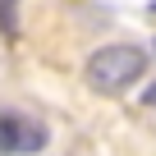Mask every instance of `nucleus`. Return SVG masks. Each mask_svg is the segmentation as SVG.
<instances>
[{
  "mask_svg": "<svg viewBox=\"0 0 156 156\" xmlns=\"http://www.w3.org/2000/svg\"><path fill=\"white\" fill-rule=\"evenodd\" d=\"M142 73H147V51L133 46V41L101 46V51H92V60H87V83H92L97 92H106V97L133 87Z\"/></svg>",
  "mask_w": 156,
  "mask_h": 156,
  "instance_id": "f257e3e1",
  "label": "nucleus"
},
{
  "mask_svg": "<svg viewBox=\"0 0 156 156\" xmlns=\"http://www.w3.org/2000/svg\"><path fill=\"white\" fill-rule=\"evenodd\" d=\"M46 147V129L41 124H32V119H23V115H0V151L5 156H32V151H41Z\"/></svg>",
  "mask_w": 156,
  "mask_h": 156,
  "instance_id": "f03ea898",
  "label": "nucleus"
},
{
  "mask_svg": "<svg viewBox=\"0 0 156 156\" xmlns=\"http://www.w3.org/2000/svg\"><path fill=\"white\" fill-rule=\"evenodd\" d=\"M0 32H5V37L19 32V5H14V0H0Z\"/></svg>",
  "mask_w": 156,
  "mask_h": 156,
  "instance_id": "7ed1b4c3",
  "label": "nucleus"
},
{
  "mask_svg": "<svg viewBox=\"0 0 156 156\" xmlns=\"http://www.w3.org/2000/svg\"><path fill=\"white\" fill-rule=\"evenodd\" d=\"M142 101H147V106H156V83H151V87L142 92Z\"/></svg>",
  "mask_w": 156,
  "mask_h": 156,
  "instance_id": "20e7f679",
  "label": "nucleus"
},
{
  "mask_svg": "<svg viewBox=\"0 0 156 156\" xmlns=\"http://www.w3.org/2000/svg\"><path fill=\"white\" fill-rule=\"evenodd\" d=\"M147 9H151V14H156V0H151V5H147Z\"/></svg>",
  "mask_w": 156,
  "mask_h": 156,
  "instance_id": "39448f33",
  "label": "nucleus"
},
{
  "mask_svg": "<svg viewBox=\"0 0 156 156\" xmlns=\"http://www.w3.org/2000/svg\"><path fill=\"white\" fill-rule=\"evenodd\" d=\"M151 51H156V46H151Z\"/></svg>",
  "mask_w": 156,
  "mask_h": 156,
  "instance_id": "423d86ee",
  "label": "nucleus"
}]
</instances>
